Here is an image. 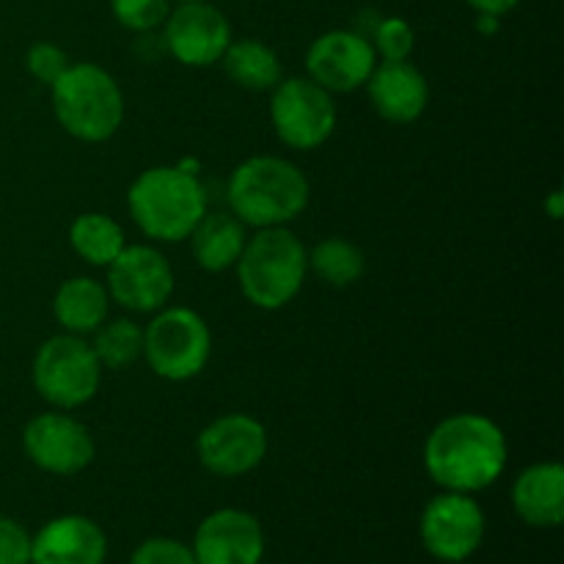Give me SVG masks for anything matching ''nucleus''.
<instances>
[{
  "label": "nucleus",
  "mask_w": 564,
  "mask_h": 564,
  "mask_svg": "<svg viewBox=\"0 0 564 564\" xmlns=\"http://www.w3.org/2000/svg\"><path fill=\"white\" fill-rule=\"evenodd\" d=\"M424 471L452 494H479L505 474V430L482 413H455L433 427L424 441Z\"/></svg>",
  "instance_id": "1"
},
{
  "label": "nucleus",
  "mask_w": 564,
  "mask_h": 564,
  "mask_svg": "<svg viewBox=\"0 0 564 564\" xmlns=\"http://www.w3.org/2000/svg\"><path fill=\"white\" fill-rule=\"evenodd\" d=\"M229 213L251 229H273L301 218L312 198L306 174L275 154L248 158L231 171Z\"/></svg>",
  "instance_id": "2"
},
{
  "label": "nucleus",
  "mask_w": 564,
  "mask_h": 564,
  "mask_svg": "<svg viewBox=\"0 0 564 564\" xmlns=\"http://www.w3.org/2000/svg\"><path fill=\"white\" fill-rule=\"evenodd\" d=\"M127 207L147 237L158 242H182L207 213V191L196 174L176 165H154L132 180Z\"/></svg>",
  "instance_id": "3"
},
{
  "label": "nucleus",
  "mask_w": 564,
  "mask_h": 564,
  "mask_svg": "<svg viewBox=\"0 0 564 564\" xmlns=\"http://www.w3.org/2000/svg\"><path fill=\"white\" fill-rule=\"evenodd\" d=\"M235 268L242 297L262 312H279L295 301L306 281L308 251L286 226L257 229L246 240Z\"/></svg>",
  "instance_id": "4"
},
{
  "label": "nucleus",
  "mask_w": 564,
  "mask_h": 564,
  "mask_svg": "<svg viewBox=\"0 0 564 564\" xmlns=\"http://www.w3.org/2000/svg\"><path fill=\"white\" fill-rule=\"evenodd\" d=\"M50 97L58 124L77 141L102 143L124 124V94L119 83L91 61L66 66L50 86Z\"/></svg>",
  "instance_id": "5"
},
{
  "label": "nucleus",
  "mask_w": 564,
  "mask_h": 564,
  "mask_svg": "<svg viewBox=\"0 0 564 564\" xmlns=\"http://www.w3.org/2000/svg\"><path fill=\"white\" fill-rule=\"evenodd\" d=\"M213 356V334L204 317L185 306H165L143 330V358L158 378L185 383L204 372Z\"/></svg>",
  "instance_id": "6"
},
{
  "label": "nucleus",
  "mask_w": 564,
  "mask_h": 564,
  "mask_svg": "<svg viewBox=\"0 0 564 564\" xmlns=\"http://www.w3.org/2000/svg\"><path fill=\"white\" fill-rule=\"evenodd\" d=\"M33 389L55 411H75L97 397L102 364L83 336H50L33 356Z\"/></svg>",
  "instance_id": "7"
},
{
  "label": "nucleus",
  "mask_w": 564,
  "mask_h": 564,
  "mask_svg": "<svg viewBox=\"0 0 564 564\" xmlns=\"http://www.w3.org/2000/svg\"><path fill=\"white\" fill-rule=\"evenodd\" d=\"M270 121L286 147L319 149L336 130L334 94L312 77H286L270 91Z\"/></svg>",
  "instance_id": "8"
},
{
  "label": "nucleus",
  "mask_w": 564,
  "mask_h": 564,
  "mask_svg": "<svg viewBox=\"0 0 564 564\" xmlns=\"http://www.w3.org/2000/svg\"><path fill=\"white\" fill-rule=\"evenodd\" d=\"M485 512L471 494L444 490L422 512L419 534L430 556L438 562H466L479 551L485 540Z\"/></svg>",
  "instance_id": "9"
},
{
  "label": "nucleus",
  "mask_w": 564,
  "mask_h": 564,
  "mask_svg": "<svg viewBox=\"0 0 564 564\" xmlns=\"http://www.w3.org/2000/svg\"><path fill=\"white\" fill-rule=\"evenodd\" d=\"M110 301L135 314H154L169 306L174 295V268L152 246H124L108 264Z\"/></svg>",
  "instance_id": "10"
},
{
  "label": "nucleus",
  "mask_w": 564,
  "mask_h": 564,
  "mask_svg": "<svg viewBox=\"0 0 564 564\" xmlns=\"http://www.w3.org/2000/svg\"><path fill=\"white\" fill-rule=\"evenodd\" d=\"M22 449L33 466L55 477H75L86 471L97 455V444L86 424L66 411L33 416L22 430Z\"/></svg>",
  "instance_id": "11"
},
{
  "label": "nucleus",
  "mask_w": 564,
  "mask_h": 564,
  "mask_svg": "<svg viewBox=\"0 0 564 564\" xmlns=\"http://www.w3.org/2000/svg\"><path fill=\"white\" fill-rule=\"evenodd\" d=\"M196 455L215 477H246L268 455V430L248 413H226L198 433Z\"/></svg>",
  "instance_id": "12"
},
{
  "label": "nucleus",
  "mask_w": 564,
  "mask_h": 564,
  "mask_svg": "<svg viewBox=\"0 0 564 564\" xmlns=\"http://www.w3.org/2000/svg\"><path fill=\"white\" fill-rule=\"evenodd\" d=\"M378 66V53L367 33L336 28L312 42L306 53V77L330 94H350L367 86Z\"/></svg>",
  "instance_id": "13"
},
{
  "label": "nucleus",
  "mask_w": 564,
  "mask_h": 564,
  "mask_svg": "<svg viewBox=\"0 0 564 564\" xmlns=\"http://www.w3.org/2000/svg\"><path fill=\"white\" fill-rule=\"evenodd\" d=\"M163 39L169 53L182 66L204 69L224 58L231 44V25L213 0L207 3H180L163 22Z\"/></svg>",
  "instance_id": "14"
},
{
  "label": "nucleus",
  "mask_w": 564,
  "mask_h": 564,
  "mask_svg": "<svg viewBox=\"0 0 564 564\" xmlns=\"http://www.w3.org/2000/svg\"><path fill=\"white\" fill-rule=\"evenodd\" d=\"M191 551L198 564H262V523L235 507L215 510L198 523Z\"/></svg>",
  "instance_id": "15"
},
{
  "label": "nucleus",
  "mask_w": 564,
  "mask_h": 564,
  "mask_svg": "<svg viewBox=\"0 0 564 564\" xmlns=\"http://www.w3.org/2000/svg\"><path fill=\"white\" fill-rule=\"evenodd\" d=\"M367 91L375 113L391 124H411L422 119L430 102L427 77L411 58L378 61L367 80Z\"/></svg>",
  "instance_id": "16"
},
{
  "label": "nucleus",
  "mask_w": 564,
  "mask_h": 564,
  "mask_svg": "<svg viewBox=\"0 0 564 564\" xmlns=\"http://www.w3.org/2000/svg\"><path fill=\"white\" fill-rule=\"evenodd\" d=\"M108 538L86 516H61L31 540V564H105Z\"/></svg>",
  "instance_id": "17"
},
{
  "label": "nucleus",
  "mask_w": 564,
  "mask_h": 564,
  "mask_svg": "<svg viewBox=\"0 0 564 564\" xmlns=\"http://www.w3.org/2000/svg\"><path fill=\"white\" fill-rule=\"evenodd\" d=\"M512 510L534 529H556L564 521V468L545 460L523 468L512 485Z\"/></svg>",
  "instance_id": "18"
},
{
  "label": "nucleus",
  "mask_w": 564,
  "mask_h": 564,
  "mask_svg": "<svg viewBox=\"0 0 564 564\" xmlns=\"http://www.w3.org/2000/svg\"><path fill=\"white\" fill-rule=\"evenodd\" d=\"M193 259L207 273H226L237 264L248 240V226L231 213H204L191 231Z\"/></svg>",
  "instance_id": "19"
},
{
  "label": "nucleus",
  "mask_w": 564,
  "mask_h": 564,
  "mask_svg": "<svg viewBox=\"0 0 564 564\" xmlns=\"http://www.w3.org/2000/svg\"><path fill=\"white\" fill-rule=\"evenodd\" d=\"M110 295L102 281L91 275H72L58 286L53 301V314L66 334H94L108 319Z\"/></svg>",
  "instance_id": "20"
},
{
  "label": "nucleus",
  "mask_w": 564,
  "mask_h": 564,
  "mask_svg": "<svg viewBox=\"0 0 564 564\" xmlns=\"http://www.w3.org/2000/svg\"><path fill=\"white\" fill-rule=\"evenodd\" d=\"M220 64L229 80L246 91H273L284 80L279 53L259 39H231Z\"/></svg>",
  "instance_id": "21"
},
{
  "label": "nucleus",
  "mask_w": 564,
  "mask_h": 564,
  "mask_svg": "<svg viewBox=\"0 0 564 564\" xmlns=\"http://www.w3.org/2000/svg\"><path fill=\"white\" fill-rule=\"evenodd\" d=\"M69 246L83 262L108 268L127 246L124 229L110 215L83 213L69 226Z\"/></svg>",
  "instance_id": "22"
},
{
  "label": "nucleus",
  "mask_w": 564,
  "mask_h": 564,
  "mask_svg": "<svg viewBox=\"0 0 564 564\" xmlns=\"http://www.w3.org/2000/svg\"><path fill=\"white\" fill-rule=\"evenodd\" d=\"M308 270H314L328 286L345 290L361 279L367 270V259L356 242L345 240V237H325L308 251Z\"/></svg>",
  "instance_id": "23"
},
{
  "label": "nucleus",
  "mask_w": 564,
  "mask_h": 564,
  "mask_svg": "<svg viewBox=\"0 0 564 564\" xmlns=\"http://www.w3.org/2000/svg\"><path fill=\"white\" fill-rule=\"evenodd\" d=\"M91 350L102 369H127L143 356V328L132 319H105L94 330Z\"/></svg>",
  "instance_id": "24"
},
{
  "label": "nucleus",
  "mask_w": 564,
  "mask_h": 564,
  "mask_svg": "<svg viewBox=\"0 0 564 564\" xmlns=\"http://www.w3.org/2000/svg\"><path fill=\"white\" fill-rule=\"evenodd\" d=\"M369 42L378 53V61H405L416 47V33H413L411 22L402 17H383L375 25Z\"/></svg>",
  "instance_id": "25"
},
{
  "label": "nucleus",
  "mask_w": 564,
  "mask_h": 564,
  "mask_svg": "<svg viewBox=\"0 0 564 564\" xmlns=\"http://www.w3.org/2000/svg\"><path fill=\"white\" fill-rule=\"evenodd\" d=\"M110 11L127 31L149 33L169 20L171 0H110Z\"/></svg>",
  "instance_id": "26"
},
{
  "label": "nucleus",
  "mask_w": 564,
  "mask_h": 564,
  "mask_svg": "<svg viewBox=\"0 0 564 564\" xmlns=\"http://www.w3.org/2000/svg\"><path fill=\"white\" fill-rule=\"evenodd\" d=\"M130 564H198V562L196 556H193L191 545L171 538H152V540H143V543L132 551Z\"/></svg>",
  "instance_id": "27"
},
{
  "label": "nucleus",
  "mask_w": 564,
  "mask_h": 564,
  "mask_svg": "<svg viewBox=\"0 0 564 564\" xmlns=\"http://www.w3.org/2000/svg\"><path fill=\"white\" fill-rule=\"evenodd\" d=\"M25 66L31 72V77H36L44 86H53L61 75L69 66V58H66L64 50L53 42H36L25 55Z\"/></svg>",
  "instance_id": "28"
},
{
  "label": "nucleus",
  "mask_w": 564,
  "mask_h": 564,
  "mask_svg": "<svg viewBox=\"0 0 564 564\" xmlns=\"http://www.w3.org/2000/svg\"><path fill=\"white\" fill-rule=\"evenodd\" d=\"M31 540L20 521L0 516V564H31Z\"/></svg>",
  "instance_id": "29"
},
{
  "label": "nucleus",
  "mask_w": 564,
  "mask_h": 564,
  "mask_svg": "<svg viewBox=\"0 0 564 564\" xmlns=\"http://www.w3.org/2000/svg\"><path fill=\"white\" fill-rule=\"evenodd\" d=\"M477 14H494V17H505L516 9L521 0H466Z\"/></svg>",
  "instance_id": "30"
},
{
  "label": "nucleus",
  "mask_w": 564,
  "mask_h": 564,
  "mask_svg": "<svg viewBox=\"0 0 564 564\" xmlns=\"http://www.w3.org/2000/svg\"><path fill=\"white\" fill-rule=\"evenodd\" d=\"M501 28V17H494V14H477V31L485 33V36H490V33H496Z\"/></svg>",
  "instance_id": "31"
},
{
  "label": "nucleus",
  "mask_w": 564,
  "mask_h": 564,
  "mask_svg": "<svg viewBox=\"0 0 564 564\" xmlns=\"http://www.w3.org/2000/svg\"><path fill=\"white\" fill-rule=\"evenodd\" d=\"M545 209H549V215H551V218H554V220L562 218V213H564L562 191H554L549 198H545Z\"/></svg>",
  "instance_id": "32"
},
{
  "label": "nucleus",
  "mask_w": 564,
  "mask_h": 564,
  "mask_svg": "<svg viewBox=\"0 0 564 564\" xmlns=\"http://www.w3.org/2000/svg\"><path fill=\"white\" fill-rule=\"evenodd\" d=\"M176 169H182V171H187V174L198 176V171H202V163H198L196 158H185V160H180V163H176Z\"/></svg>",
  "instance_id": "33"
},
{
  "label": "nucleus",
  "mask_w": 564,
  "mask_h": 564,
  "mask_svg": "<svg viewBox=\"0 0 564 564\" xmlns=\"http://www.w3.org/2000/svg\"><path fill=\"white\" fill-rule=\"evenodd\" d=\"M176 3H207V0H176Z\"/></svg>",
  "instance_id": "34"
}]
</instances>
